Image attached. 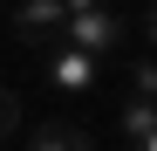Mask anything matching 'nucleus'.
Wrapping results in <instances>:
<instances>
[{"label": "nucleus", "mask_w": 157, "mask_h": 151, "mask_svg": "<svg viewBox=\"0 0 157 151\" xmlns=\"http://www.w3.org/2000/svg\"><path fill=\"white\" fill-rule=\"evenodd\" d=\"M123 35H130V28H123V14L96 0V7H82V14H68V21H62V35H55V41H75V48H89V55H116Z\"/></svg>", "instance_id": "1"}, {"label": "nucleus", "mask_w": 157, "mask_h": 151, "mask_svg": "<svg viewBox=\"0 0 157 151\" xmlns=\"http://www.w3.org/2000/svg\"><path fill=\"white\" fill-rule=\"evenodd\" d=\"M41 48H48L41 69H48L55 89H89L96 76H102V55H89V48H75V41H41Z\"/></svg>", "instance_id": "2"}, {"label": "nucleus", "mask_w": 157, "mask_h": 151, "mask_svg": "<svg viewBox=\"0 0 157 151\" xmlns=\"http://www.w3.org/2000/svg\"><path fill=\"white\" fill-rule=\"evenodd\" d=\"M62 21H68V14H62V0H21V7H14V35L41 48V41H55V35H62Z\"/></svg>", "instance_id": "3"}, {"label": "nucleus", "mask_w": 157, "mask_h": 151, "mask_svg": "<svg viewBox=\"0 0 157 151\" xmlns=\"http://www.w3.org/2000/svg\"><path fill=\"white\" fill-rule=\"evenodd\" d=\"M28 151H96L82 124H41V131L28 137Z\"/></svg>", "instance_id": "4"}, {"label": "nucleus", "mask_w": 157, "mask_h": 151, "mask_svg": "<svg viewBox=\"0 0 157 151\" xmlns=\"http://www.w3.org/2000/svg\"><path fill=\"white\" fill-rule=\"evenodd\" d=\"M150 124H157V96H130L123 103V137H144Z\"/></svg>", "instance_id": "5"}, {"label": "nucleus", "mask_w": 157, "mask_h": 151, "mask_svg": "<svg viewBox=\"0 0 157 151\" xmlns=\"http://www.w3.org/2000/svg\"><path fill=\"white\" fill-rule=\"evenodd\" d=\"M130 96H157V55H144V62H130Z\"/></svg>", "instance_id": "6"}, {"label": "nucleus", "mask_w": 157, "mask_h": 151, "mask_svg": "<svg viewBox=\"0 0 157 151\" xmlns=\"http://www.w3.org/2000/svg\"><path fill=\"white\" fill-rule=\"evenodd\" d=\"M14 131H21V103H14V96H7V89H0V144H7Z\"/></svg>", "instance_id": "7"}, {"label": "nucleus", "mask_w": 157, "mask_h": 151, "mask_svg": "<svg viewBox=\"0 0 157 151\" xmlns=\"http://www.w3.org/2000/svg\"><path fill=\"white\" fill-rule=\"evenodd\" d=\"M144 35H150V55H157V0L144 7Z\"/></svg>", "instance_id": "8"}, {"label": "nucleus", "mask_w": 157, "mask_h": 151, "mask_svg": "<svg viewBox=\"0 0 157 151\" xmlns=\"http://www.w3.org/2000/svg\"><path fill=\"white\" fill-rule=\"evenodd\" d=\"M130 151H157V124H150L144 137H130Z\"/></svg>", "instance_id": "9"}, {"label": "nucleus", "mask_w": 157, "mask_h": 151, "mask_svg": "<svg viewBox=\"0 0 157 151\" xmlns=\"http://www.w3.org/2000/svg\"><path fill=\"white\" fill-rule=\"evenodd\" d=\"M82 7H96V0H62V14H82Z\"/></svg>", "instance_id": "10"}]
</instances>
